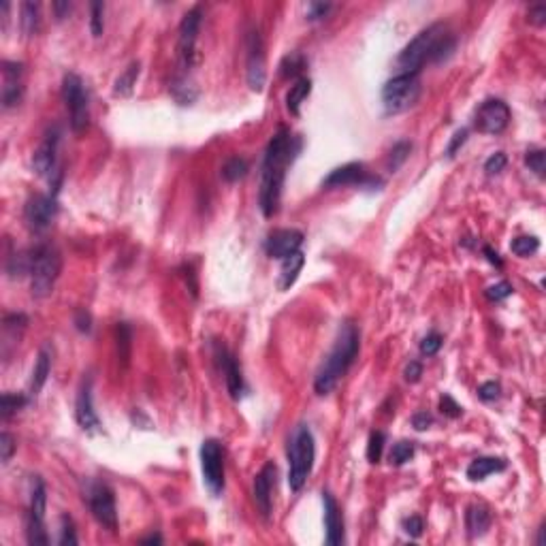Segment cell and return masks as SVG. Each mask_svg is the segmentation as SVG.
Masks as SVG:
<instances>
[{
    "label": "cell",
    "instance_id": "603a6c76",
    "mask_svg": "<svg viewBox=\"0 0 546 546\" xmlns=\"http://www.w3.org/2000/svg\"><path fill=\"white\" fill-rule=\"evenodd\" d=\"M506 470V459H500V457H478L474 459L470 465H467V478L470 480H485L487 476L495 474V472H502Z\"/></svg>",
    "mask_w": 546,
    "mask_h": 546
},
{
    "label": "cell",
    "instance_id": "4316f807",
    "mask_svg": "<svg viewBox=\"0 0 546 546\" xmlns=\"http://www.w3.org/2000/svg\"><path fill=\"white\" fill-rule=\"evenodd\" d=\"M139 73H141V62H139V60H132V62L120 73L118 80H116V84H113V94H116V97H130L132 90H135V86H137Z\"/></svg>",
    "mask_w": 546,
    "mask_h": 546
},
{
    "label": "cell",
    "instance_id": "d4e9b609",
    "mask_svg": "<svg viewBox=\"0 0 546 546\" xmlns=\"http://www.w3.org/2000/svg\"><path fill=\"white\" fill-rule=\"evenodd\" d=\"M303 265H305V256H303L301 250L294 252V254H290V256H286V259H282L278 288H280V290H288V288L297 282V278H299Z\"/></svg>",
    "mask_w": 546,
    "mask_h": 546
},
{
    "label": "cell",
    "instance_id": "2e32d148",
    "mask_svg": "<svg viewBox=\"0 0 546 546\" xmlns=\"http://www.w3.org/2000/svg\"><path fill=\"white\" fill-rule=\"evenodd\" d=\"M58 143H60V130L58 128H51L45 132L41 145L35 149L32 154V169L37 175L41 178H49L54 173H58V167H56V159H58Z\"/></svg>",
    "mask_w": 546,
    "mask_h": 546
},
{
    "label": "cell",
    "instance_id": "4fadbf2b",
    "mask_svg": "<svg viewBox=\"0 0 546 546\" xmlns=\"http://www.w3.org/2000/svg\"><path fill=\"white\" fill-rule=\"evenodd\" d=\"M246 75H248V86L254 92H261L267 80V70H265V45H263V37L256 28H252L248 32L246 39Z\"/></svg>",
    "mask_w": 546,
    "mask_h": 546
},
{
    "label": "cell",
    "instance_id": "6f0895ef",
    "mask_svg": "<svg viewBox=\"0 0 546 546\" xmlns=\"http://www.w3.org/2000/svg\"><path fill=\"white\" fill-rule=\"evenodd\" d=\"M163 542V538L156 533V535H149V538H145V540H141V544H161Z\"/></svg>",
    "mask_w": 546,
    "mask_h": 546
},
{
    "label": "cell",
    "instance_id": "ba28073f",
    "mask_svg": "<svg viewBox=\"0 0 546 546\" xmlns=\"http://www.w3.org/2000/svg\"><path fill=\"white\" fill-rule=\"evenodd\" d=\"M84 497H86L97 523L103 525L111 533L118 531V510H116L113 491L101 480H88L86 489H84Z\"/></svg>",
    "mask_w": 546,
    "mask_h": 546
},
{
    "label": "cell",
    "instance_id": "ac0fdd59",
    "mask_svg": "<svg viewBox=\"0 0 546 546\" xmlns=\"http://www.w3.org/2000/svg\"><path fill=\"white\" fill-rule=\"evenodd\" d=\"M301 244H303V232L301 230L280 228V230H273L267 237L265 250L271 259H286V256L299 252Z\"/></svg>",
    "mask_w": 546,
    "mask_h": 546
},
{
    "label": "cell",
    "instance_id": "d6a6232c",
    "mask_svg": "<svg viewBox=\"0 0 546 546\" xmlns=\"http://www.w3.org/2000/svg\"><path fill=\"white\" fill-rule=\"evenodd\" d=\"M248 161L246 159H240V156H232V159H228L226 163H224V167H222V178L226 180V182H240L242 178H246V173H248Z\"/></svg>",
    "mask_w": 546,
    "mask_h": 546
},
{
    "label": "cell",
    "instance_id": "681fc988",
    "mask_svg": "<svg viewBox=\"0 0 546 546\" xmlns=\"http://www.w3.org/2000/svg\"><path fill=\"white\" fill-rule=\"evenodd\" d=\"M404 529H406V533L408 535H412V538H421L423 535V529H425V523H423V519L421 516H410V519H406L404 521Z\"/></svg>",
    "mask_w": 546,
    "mask_h": 546
},
{
    "label": "cell",
    "instance_id": "836d02e7",
    "mask_svg": "<svg viewBox=\"0 0 546 546\" xmlns=\"http://www.w3.org/2000/svg\"><path fill=\"white\" fill-rule=\"evenodd\" d=\"M26 404V397L20 393H5L3 399H0V416L3 421H9L18 410H22Z\"/></svg>",
    "mask_w": 546,
    "mask_h": 546
},
{
    "label": "cell",
    "instance_id": "9f6ffc18",
    "mask_svg": "<svg viewBox=\"0 0 546 546\" xmlns=\"http://www.w3.org/2000/svg\"><path fill=\"white\" fill-rule=\"evenodd\" d=\"M485 254H487V259H489V261H491V263H493V265H497V267H502V259H500V254H497V252H493V250H491V248H489V246H487V248H485Z\"/></svg>",
    "mask_w": 546,
    "mask_h": 546
},
{
    "label": "cell",
    "instance_id": "f35d334b",
    "mask_svg": "<svg viewBox=\"0 0 546 546\" xmlns=\"http://www.w3.org/2000/svg\"><path fill=\"white\" fill-rule=\"evenodd\" d=\"M103 11H105V5H103V3H92V5H90V30H92V37H101L103 30H105Z\"/></svg>",
    "mask_w": 546,
    "mask_h": 546
},
{
    "label": "cell",
    "instance_id": "7402d4cb",
    "mask_svg": "<svg viewBox=\"0 0 546 546\" xmlns=\"http://www.w3.org/2000/svg\"><path fill=\"white\" fill-rule=\"evenodd\" d=\"M323 506H325V527H327V544L337 546L344 542V516L342 510L331 493H323Z\"/></svg>",
    "mask_w": 546,
    "mask_h": 546
},
{
    "label": "cell",
    "instance_id": "e0dca14e",
    "mask_svg": "<svg viewBox=\"0 0 546 546\" xmlns=\"http://www.w3.org/2000/svg\"><path fill=\"white\" fill-rule=\"evenodd\" d=\"M24 99V64L3 62V107H18Z\"/></svg>",
    "mask_w": 546,
    "mask_h": 546
},
{
    "label": "cell",
    "instance_id": "d590c367",
    "mask_svg": "<svg viewBox=\"0 0 546 546\" xmlns=\"http://www.w3.org/2000/svg\"><path fill=\"white\" fill-rule=\"evenodd\" d=\"M510 250H512L516 256H531V254H535V252L540 250V242H538V237L523 235V237L512 240Z\"/></svg>",
    "mask_w": 546,
    "mask_h": 546
},
{
    "label": "cell",
    "instance_id": "7bdbcfd3",
    "mask_svg": "<svg viewBox=\"0 0 546 546\" xmlns=\"http://www.w3.org/2000/svg\"><path fill=\"white\" fill-rule=\"evenodd\" d=\"M442 335L440 333H435V331H431L423 342H421V352L425 354V356H433V354H438V350L442 348Z\"/></svg>",
    "mask_w": 546,
    "mask_h": 546
},
{
    "label": "cell",
    "instance_id": "11a10c76",
    "mask_svg": "<svg viewBox=\"0 0 546 546\" xmlns=\"http://www.w3.org/2000/svg\"><path fill=\"white\" fill-rule=\"evenodd\" d=\"M54 13H56V20H64L70 11V3H54L51 5Z\"/></svg>",
    "mask_w": 546,
    "mask_h": 546
},
{
    "label": "cell",
    "instance_id": "cb8c5ba5",
    "mask_svg": "<svg viewBox=\"0 0 546 546\" xmlns=\"http://www.w3.org/2000/svg\"><path fill=\"white\" fill-rule=\"evenodd\" d=\"M49 371H51V348L43 346L39 356H37V363H35V369H32V378H30V384H28L30 395H39L41 393V388L45 386V382L49 378Z\"/></svg>",
    "mask_w": 546,
    "mask_h": 546
},
{
    "label": "cell",
    "instance_id": "f1b7e54d",
    "mask_svg": "<svg viewBox=\"0 0 546 546\" xmlns=\"http://www.w3.org/2000/svg\"><path fill=\"white\" fill-rule=\"evenodd\" d=\"M309 92H311V82L307 80V77H299V80L294 82V86L286 94V107L292 116H299V109H301L303 101L309 97Z\"/></svg>",
    "mask_w": 546,
    "mask_h": 546
},
{
    "label": "cell",
    "instance_id": "ee69618b",
    "mask_svg": "<svg viewBox=\"0 0 546 546\" xmlns=\"http://www.w3.org/2000/svg\"><path fill=\"white\" fill-rule=\"evenodd\" d=\"M512 284H508V282H497V284H493V286H489L487 288V299H491V301H502V299H508L510 294H512Z\"/></svg>",
    "mask_w": 546,
    "mask_h": 546
},
{
    "label": "cell",
    "instance_id": "f907efd6",
    "mask_svg": "<svg viewBox=\"0 0 546 546\" xmlns=\"http://www.w3.org/2000/svg\"><path fill=\"white\" fill-rule=\"evenodd\" d=\"M75 327H77V331H82V333H90L92 318H90V314H88L86 309H77L75 311Z\"/></svg>",
    "mask_w": 546,
    "mask_h": 546
},
{
    "label": "cell",
    "instance_id": "c3c4849f",
    "mask_svg": "<svg viewBox=\"0 0 546 546\" xmlns=\"http://www.w3.org/2000/svg\"><path fill=\"white\" fill-rule=\"evenodd\" d=\"M333 9L331 3H309L307 5V20H321Z\"/></svg>",
    "mask_w": 546,
    "mask_h": 546
},
{
    "label": "cell",
    "instance_id": "5b68a950",
    "mask_svg": "<svg viewBox=\"0 0 546 546\" xmlns=\"http://www.w3.org/2000/svg\"><path fill=\"white\" fill-rule=\"evenodd\" d=\"M62 269L60 252L54 246H37L30 250V292L37 299H45L51 294L56 280Z\"/></svg>",
    "mask_w": 546,
    "mask_h": 546
},
{
    "label": "cell",
    "instance_id": "7c38bea8",
    "mask_svg": "<svg viewBox=\"0 0 546 546\" xmlns=\"http://www.w3.org/2000/svg\"><path fill=\"white\" fill-rule=\"evenodd\" d=\"M58 213V199L56 192L49 194H35L24 205V220L32 232H43L49 228Z\"/></svg>",
    "mask_w": 546,
    "mask_h": 546
},
{
    "label": "cell",
    "instance_id": "7dc6e473",
    "mask_svg": "<svg viewBox=\"0 0 546 546\" xmlns=\"http://www.w3.org/2000/svg\"><path fill=\"white\" fill-rule=\"evenodd\" d=\"M440 410H442V414H446V416H450V418H457V416H461V412H463V408H461L450 395H444V397L440 399Z\"/></svg>",
    "mask_w": 546,
    "mask_h": 546
},
{
    "label": "cell",
    "instance_id": "9a60e30c",
    "mask_svg": "<svg viewBox=\"0 0 546 546\" xmlns=\"http://www.w3.org/2000/svg\"><path fill=\"white\" fill-rule=\"evenodd\" d=\"M325 188H344V186H382V180L369 175L363 163H348L344 167L333 169L325 180Z\"/></svg>",
    "mask_w": 546,
    "mask_h": 546
},
{
    "label": "cell",
    "instance_id": "ab89813d",
    "mask_svg": "<svg viewBox=\"0 0 546 546\" xmlns=\"http://www.w3.org/2000/svg\"><path fill=\"white\" fill-rule=\"evenodd\" d=\"M506 165H508V156H506L504 151H495V154H491L489 159H487L485 171H487L489 175H497V173H502V171L506 169Z\"/></svg>",
    "mask_w": 546,
    "mask_h": 546
},
{
    "label": "cell",
    "instance_id": "30bf717a",
    "mask_svg": "<svg viewBox=\"0 0 546 546\" xmlns=\"http://www.w3.org/2000/svg\"><path fill=\"white\" fill-rule=\"evenodd\" d=\"M201 470L207 491L218 497L224 489V452L222 444L213 438L201 444Z\"/></svg>",
    "mask_w": 546,
    "mask_h": 546
},
{
    "label": "cell",
    "instance_id": "f5cc1de1",
    "mask_svg": "<svg viewBox=\"0 0 546 546\" xmlns=\"http://www.w3.org/2000/svg\"><path fill=\"white\" fill-rule=\"evenodd\" d=\"M433 423V418H431V414L429 412H416L414 416H412V425H414V429L416 431H425V429H429V425Z\"/></svg>",
    "mask_w": 546,
    "mask_h": 546
},
{
    "label": "cell",
    "instance_id": "1f68e13d",
    "mask_svg": "<svg viewBox=\"0 0 546 546\" xmlns=\"http://www.w3.org/2000/svg\"><path fill=\"white\" fill-rule=\"evenodd\" d=\"M410 151H412V143H410V141H397V143L391 147V151H388L386 169L391 171V173H395V171L408 161Z\"/></svg>",
    "mask_w": 546,
    "mask_h": 546
},
{
    "label": "cell",
    "instance_id": "816d5d0a",
    "mask_svg": "<svg viewBox=\"0 0 546 546\" xmlns=\"http://www.w3.org/2000/svg\"><path fill=\"white\" fill-rule=\"evenodd\" d=\"M404 376H406V380L408 382H418L421 380V376H423V365L418 363V361H410L408 365H406V369H404Z\"/></svg>",
    "mask_w": 546,
    "mask_h": 546
},
{
    "label": "cell",
    "instance_id": "db71d44e",
    "mask_svg": "<svg viewBox=\"0 0 546 546\" xmlns=\"http://www.w3.org/2000/svg\"><path fill=\"white\" fill-rule=\"evenodd\" d=\"M529 22L535 24V26H544L546 22V7L544 5H535L529 9Z\"/></svg>",
    "mask_w": 546,
    "mask_h": 546
},
{
    "label": "cell",
    "instance_id": "44dd1931",
    "mask_svg": "<svg viewBox=\"0 0 546 546\" xmlns=\"http://www.w3.org/2000/svg\"><path fill=\"white\" fill-rule=\"evenodd\" d=\"M216 356H218V363L222 367V373H224V380H226V388L232 399H240L242 393H244V376H242V367L237 363V359L232 356L224 346H218L216 348Z\"/></svg>",
    "mask_w": 546,
    "mask_h": 546
},
{
    "label": "cell",
    "instance_id": "5bb4252c",
    "mask_svg": "<svg viewBox=\"0 0 546 546\" xmlns=\"http://www.w3.org/2000/svg\"><path fill=\"white\" fill-rule=\"evenodd\" d=\"M510 107L502 99H489L478 107L476 128L485 135H500L510 124Z\"/></svg>",
    "mask_w": 546,
    "mask_h": 546
},
{
    "label": "cell",
    "instance_id": "f6af8a7d",
    "mask_svg": "<svg viewBox=\"0 0 546 546\" xmlns=\"http://www.w3.org/2000/svg\"><path fill=\"white\" fill-rule=\"evenodd\" d=\"M500 393H502V386H500V382H485V384H480L478 386V397L483 399V402H495L497 397H500Z\"/></svg>",
    "mask_w": 546,
    "mask_h": 546
},
{
    "label": "cell",
    "instance_id": "f546056e",
    "mask_svg": "<svg viewBox=\"0 0 546 546\" xmlns=\"http://www.w3.org/2000/svg\"><path fill=\"white\" fill-rule=\"evenodd\" d=\"M116 348H118V361L122 363V367H128L130 350H132V331L126 323L116 325Z\"/></svg>",
    "mask_w": 546,
    "mask_h": 546
},
{
    "label": "cell",
    "instance_id": "83f0119b",
    "mask_svg": "<svg viewBox=\"0 0 546 546\" xmlns=\"http://www.w3.org/2000/svg\"><path fill=\"white\" fill-rule=\"evenodd\" d=\"M20 26L26 37H35L41 28V5L39 3H22L20 9Z\"/></svg>",
    "mask_w": 546,
    "mask_h": 546
},
{
    "label": "cell",
    "instance_id": "9c48e42d",
    "mask_svg": "<svg viewBox=\"0 0 546 546\" xmlns=\"http://www.w3.org/2000/svg\"><path fill=\"white\" fill-rule=\"evenodd\" d=\"M45 506H47V489H45V483L37 476L32 480L30 508L26 514V538L35 546L49 544V538L45 531Z\"/></svg>",
    "mask_w": 546,
    "mask_h": 546
},
{
    "label": "cell",
    "instance_id": "8d00e7d4",
    "mask_svg": "<svg viewBox=\"0 0 546 546\" xmlns=\"http://www.w3.org/2000/svg\"><path fill=\"white\" fill-rule=\"evenodd\" d=\"M414 457V442H397L395 446H393V450H391V463L393 465H404V463H408L410 459Z\"/></svg>",
    "mask_w": 546,
    "mask_h": 546
},
{
    "label": "cell",
    "instance_id": "7a4b0ae2",
    "mask_svg": "<svg viewBox=\"0 0 546 546\" xmlns=\"http://www.w3.org/2000/svg\"><path fill=\"white\" fill-rule=\"evenodd\" d=\"M457 47V39L450 28L442 22H435L423 28L397 56V68L402 73H418L425 62H442Z\"/></svg>",
    "mask_w": 546,
    "mask_h": 546
},
{
    "label": "cell",
    "instance_id": "4dcf8cb0",
    "mask_svg": "<svg viewBox=\"0 0 546 546\" xmlns=\"http://www.w3.org/2000/svg\"><path fill=\"white\" fill-rule=\"evenodd\" d=\"M305 64H307V60H305L303 54L290 51V54H286V56L282 58V62H280V77H284V80H290V77H299L301 70L305 68Z\"/></svg>",
    "mask_w": 546,
    "mask_h": 546
},
{
    "label": "cell",
    "instance_id": "8fae6325",
    "mask_svg": "<svg viewBox=\"0 0 546 546\" xmlns=\"http://www.w3.org/2000/svg\"><path fill=\"white\" fill-rule=\"evenodd\" d=\"M201 18L203 11L201 7H192L190 11L184 13L180 22V35H178V58H180V68L182 77L192 68L194 56H197V37L201 28Z\"/></svg>",
    "mask_w": 546,
    "mask_h": 546
},
{
    "label": "cell",
    "instance_id": "ffe728a7",
    "mask_svg": "<svg viewBox=\"0 0 546 546\" xmlns=\"http://www.w3.org/2000/svg\"><path fill=\"white\" fill-rule=\"evenodd\" d=\"M275 476H278V467L273 461H269V463H265V467L254 478V502L265 519L271 516V497H273Z\"/></svg>",
    "mask_w": 546,
    "mask_h": 546
},
{
    "label": "cell",
    "instance_id": "60d3db41",
    "mask_svg": "<svg viewBox=\"0 0 546 546\" xmlns=\"http://www.w3.org/2000/svg\"><path fill=\"white\" fill-rule=\"evenodd\" d=\"M62 527H60V544L66 546V544H77V533H75V525H73V519L70 516H62L60 519Z\"/></svg>",
    "mask_w": 546,
    "mask_h": 546
},
{
    "label": "cell",
    "instance_id": "484cf974",
    "mask_svg": "<svg viewBox=\"0 0 546 546\" xmlns=\"http://www.w3.org/2000/svg\"><path fill=\"white\" fill-rule=\"evenodd\" d=\"M465 527L470 538L485 535L487 529L491 527V512L485 506H470L465 512Z\"/></svg>",
    "mask_w": 546,
    "mask_h": 546
},
{
    "label": "cell",
    "instance_id": "e575fe53",
    "mask_svg": "<svg viewBox=\"0 0 546 546\" xmlns=\"http://www.w3.org/2000/svg\"><path fill=\"white\" fill-rule=\"evenodd\" d=\"M525 165L540 180H544V175H546V151L544 149H527L525 151Z\"/></svg>",
    "mask_w": 546,
    "mask_h": 546
},
{
    "label": "cell",
    "instance_id": "d6986e66",
    "mask_svg": "<svg viewBox=\"0 0 546 546\" xmlns=\"http://www.w3.org/2000/svg\"><path fill=\"white\" fill-rule=\"evenodd\" d=\"M75 418L84 431H97L101 427V421H99V414H97L94 402H92V380L90 378L82 382L80 393H77Z\"/></svg>",
    "mask_w": 546,
    "mask_h": 546
},
{
    "label": "cell",
    "instance_id": "bcb514c9",
    "mask_svg": "<svg viewBox=\"0 0 546 546\" xmlns=\"http://www.w3.org/2000/svg\"><path fill=\"white\" fill-rule=\"evenodd\" d=\"M465 139H467V128H461V130H457V132L452 135V139H450V143H448V147H446V156H448V159H454L457 151L461 149V145L465 143Z\"/></svg>",
    "mask_w": 546,
    "mask_h": 546
},
{
    "label": "cell",
    "instance_id": "680465c9",
    "mask_svg": "<svg viewBox=\"0 0 546 546\" xmlns=\"http://www.w3.org/2000/svg\"><path fill=\"white\" fill-rule=\"evenodd\" d=\"M538 544H544V523L540 525V535H538Z\"/></svg>",
    "mask_w": 546,
    "mask_h": 546
},
{
    "label": "cell",
    "instance_id": "52a82bcc",
    "mask_svg": "<svg viewBox=\"0 0 546 546\" xmlns=\"http://www.w3.org/2000/svg\"><path fill=\"white\" fill-rule=\"evenodd\" d=\"M62 99H64L68 116H70L73 132H84L90 122V107H88V94L84 90V82L80 75H75V73L64 75Z\"/></svg>",
    "mask_w": 546,
    "mask_h": 546
},
{
    "label": "cell",
    "instance_id": "277c9868",
    "mask_svg": "<svg viewBox=\"0 0 546 546\" xmlns=\"http://www.w3.org/2000/svg\"><path fill=\"white\" fill-rule=\"evenodd\" d=\"M316 457V442L307 425H299L288 444V487L290 491H301L311 474Z\"/></svg>",
    "mask_w": 546,
    "mask_h": 546
},
{
    "label": "cell",
    "instance_id": "74e56055",
    "mask_svg": "<svg viewBox=\"0 0 546 546\" xmlns=\"http://www.w3.org/2000/svg\"><path fill=\"white\" fill-rule=\"evenodd\" d=\"M384 442H386V435L382 431H373L369 435V442H367V459L371 463H378L380 457H382V450H384Z\"/></svg>",
    "mask_w": 546,
    "mask_h": 546
},
{
    "label": "cell",
    "instance_id": "6da1fadb",
    "mask_svg": "<svg viewBox=\"0 0 546 546\" xmlns=\"http://www.w3.org/2000/svg\"><path fill=\"white\" fill-rule=\"evenodd\" d=\"M299 147H301V141L292 137L290 130L286 128H280L267 143L265 159L261 165V192H259V205L267 218L275 216L280 209L286 169L297 156Z\"/></svg>",
    "mask_w": 546,
    "mask_h": 546
},
{
    "label": "cell",
    "instance_id": "b9f144b4",
    "mask_svg": "<svg viewBox=\"0 0 546 546\" xmlns=\"http://www.w3.org/2000/svg\"><path fill=\"white\" fill-rule=\"evenodd\" d=\"M13 452H15V440L9 431H3L0 433V461L9 463Z\"/></svg>",
    "mask_w": 546,
    "mask_h": 546
},
{
    "label": "cell",
    "instance_id": "3957f363",
    "mask_svg": "<svg viewBox=\"0 0 546 546\" xmlns=\"http://www.w3.org/2000/svg\"><path fill=\"white\" fill-rule=\"evenodd\" d=\"M359 354V329L352 323H346L335 340V346L323 361L314 378V391L318 395H329L337 382L346 376L350 365Z\"/></svg>",
    "mask_w": 546,
    "mask_h": 546
},
{
    "label": "cell",
    "instance_id": "8992f818",
    "mask_svg": "<svg viewBox=\"0 0 546 546\" xmlns=\"http://www.w3.org/2000/svg\"><path fill=\"white\" fill-rule=\"evenodd\" d=\"M423 86L418 73H399L382 88V105L388 116H397L412 109L421 99Z\"/></svg>",
    "mask_w": 546,
    "mask_h": 546
}]
</instances>
